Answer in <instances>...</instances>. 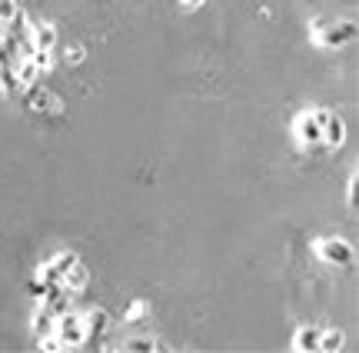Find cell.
Masks as SVG:
<instances>
[{
	"label": "cell",
	"mask_w": 359,
	"mask_h": 353,
	"mask_svg": "<svg viewBox=\"0 0 359 353\" xmlns=\"http://www.w3.org/2000/svg\"><path fill=\"white\" fill-rule=\"evenodd\" d=\"M293 134H296V143L303 147V150H323V127H319V120H316L313 107L310 110H299L296 120H293Z\"/></svg>",
	"instance_id": "cell-3"
},
{
	"label": "cell",
	"mask_w": 359,
	"mask_h": 353,
	"mask_svg": "<svg viewBox=\"0 0 359 353\" xmlns=\"http://www.w3.org/2000/svg\"><path fill=\"white\" fill-rule=\"evenodd\" d=\"M30 47L33 50H54L57 47V27L54 24H33L30 27Z\"/></svg>",
	"instance_id": "cell-10"
},
{
	"label": "cell",
	"mask_w": 359,
	"mask_h": 353,
	"mask_svg": "<svg viewBox=\"0 0 359 353\" xmlns=\"http://www.w3.org/2000/svg\"><path fill=\"white\" fill-rule=\"evenodd\" d=\"M356 200H359V170L349 173V207L356 210Z\"/></svg>",
	"instance_id": "cell-22"
},
{
	"label": "cell",
	"mask_w": 359,
	"mask_h": 353,
	"mask_svg": "<svg viewBox=\"0 0 359 353\" xmlns=\"http://www.w3.org/2000/svg\"><path fill=\"white\" fill-rule=\"evenodd\" d=\"M20 14V3L17 0H0V27H10Z\"/></svg>",
	"instance_id": "cell-18"
},
{
	"label": "cell",
	"mask_w": 359,
	"mask_h": 353,
	"mask_svg": "<svg viewBox=\"0 0 359 353\" xmlns=\"http://www.w3.org/2000/svg\"><path fill=\"white\" fill-rule=\"evenodd\" d=\"M319 343V327H299L293 334V350L296 353H313Z\"/></svg>",
	"instance_id": "cell-11"
},
{
	"label": "cell",
	"mask_w": 359,
	"mask_h": 353,
	"mask_svg": "<svg viewBox=\"0 0 359 353\" xmlns=\"http://www.w3.org/2000/svg\"><path fill=\"white\" fill-rule=\"evenodd\" d=\"M120 350L123 353H157V350H163V343H160V340L157 337H130V340H123V343H120Z\"/></svg>",
	"instance_id": "cell-14"
},
{
	"label": "cell",
	"mask_w": 359,
	"mask_h": 353,
	"mask_svg": "<svg viewBox=\"0 0 359 353\" xmlns=\"http://www.w3.org/2000/svg\"><path fill=\"white\" fill-rule=\"evenodd\" d=\"M310 31H313V44L316 47H329V50H336V47H346L353 37H356V24L353 20H336V24H323V20H313L310 24Z\"/></svg>",
	"instance_id": "cell-1"
},
{
	"label": "cell",
	"mask_w": 359,
	"mask_h": 353,
	"mask_svg": "<svg viewBox=\"0 0 359 353\" xmlns=\"http://www.w3.org/2000/svg\"><path fill=\"white\" fill-rule=\"evenodd\" d=\"M313 250H316V257L323 263H329V267H353V260H356L353 246L346 244L343 237H316Z\"/></svg>",
	"instance_id": "cell-2"
},
{
	"label": "cell",
	"mask_w": 359,
	"mask_h": 353,
	"mask_svg": "<svg viewBox=\"0 0 359 353\" xmlns=\"http://www.w3.org/2000/svg\"><path fill=\"white\" fill-rule=\"evenodd\" d=\"M87 283H90V270L80 260L70 263V267H67V274L60 276V287L70 293V297H74V293H83L87 290Z\"/></svg>",
	"instance_id": "cell-8"
},
{
	"label": "cell",
	"mask_w": 359,
	"mask_h": 353,
	"mask_svg": "<svg viewBox=\"0 0 359 353\" xmlns=\"http://www.w3.org/2000/svg\"><path fill=\"white\" fill-rule=\"evenodd\" d=\"M180 3H183V10H200L207 0H180Z\"/></svg>",
	"instance_id": "cell-24"
},
{
	"label": "cell",
	"mask_w": 359,
	"mask_h": 353,
	"mask_svg": "<svg viewBox=\"0 0 359 353\" xmlns=\"http://www.w3.org/2000/svg\"><path fill=\"white\" fill-rule=\"evenodd\" d=\"M47 290H50V283H44L40 276H33V280L27 283V293H30V300H33V304H44Z\"/></svg>",
	"instance_id": "cell-19"
},
{
	"label": "cell",
	"mask_w": 359,
	"mask_h": 353,
	"mask_svg": "<svg viewBox=\"0 0 359 353\" xmlns=\"http://www.w3.org/2000/svg\"><path fill=\"white\" fill-rule=\"evenodd\" d=\"M150 313V304L147 300H134V304H130V310H127V317H123V320L127 323H136L140 320V317H147Z\"/></svg>",
	"instance_id": "cell-20"
},
{
	"label": "cell",
	"mask_w": 359,
	"mask_h": 353,
	"mask_svg": "<svg viewBox=\"0 0 359 353\" xmlns=\"http://www.w3.org/2000/svg\"><path fill=\"white\" fill-rule=\"evenodd\" d=\"M343 330L340 327H329V330H323L319 327V343H316V350H323V353H336V350H343Z\"/></svg>",
	"instance_id": "cell-13"
},
{
	"label": "cell",
	"mask_w": 359,
	"mask_h": 353,
	"mask_svg": "<svg viewBox=\"0 0 359 353\" xmlns=\"http://www.w3.org/2000/svg\"><path fill=\"white\" fill-rule=\"evenodd\" d=\"M54 334L63 340L67 350H77L87 343V330H83V317H77L70 310H63L60 317H54Z\"/></svg>",
	"instance_id": "cell-4"
},
{
	"label": "cell",
	"mask_w": 359,
	"mask_h": 353,
	"mask_svg": "<svg viewBox=\"0 0 359 353\" xmlns=\"http://www.w3.org/2000/svg\"><path fill=\"white\" fill-rule=\"evenodd\" d=\"M77 260H80V257H77L74 250H63V253H57V257H50V260L37 270V276H40L44 283H60V276L67 274V267L77 263Z\"/></svg>",
	"instance_id": "cell-6"
},
{
	"label": "cell",
	"mask_w": 359,
	"mask_h": 353,
	"mask_svg": "<svg viewBox=\"0 0 359 353\" xmlns=\"http://www.w3.org/2000/svg\"><path fill=\"white\" fill-rule=\"evenodd\" d=\"M83 57H87L83 47H70V50H67V63H83Z\"/></svg>",
	"instance_id": "cell-23"
},
{
	"label": "cell",
	"mask_w": 359,
	"mask_h": 353,
	"mask_svg": "<svg viewBox=\"0 0 359 353\" xmlns=\"http://www.w3.org/2000/svg\"><path fill=\"white\" fill-rule=\"evenodd\" d=\"M24 107L30 113H63V100L47 87H40V84H30L27 93H24Z\"/></svg>",
	"instance_id": "cell-5"
},
{
	"label": "cell",
	"mask_w": 359,
	"mask_h": 353,
	"mask_svg": "<svg viewBox=\"0 0 359 353\" xmlns=\"http://www.w3.org/2000/svg\"><path fill=\"white\" fill-rule=\"evenodd\" d=\"M346 143V123L340 113L329 110V117L323 120V150H340Z\"/></svg>",
	"instance_id": "cell-7"
},
{
	"label": "cell",
	"mask_w": 359,
	"mask_h": 353,
	"mask_svg": "<svg viewBox=\"0 0 359 353\" xmlns=\"http://www.w3.org/2000/svg\"><path fill=\"white\" fill-rule=\"evenodd\" d=\"M20 61V40L14 33H0V67H14Z\"/></svg>",
	"instance_id": "cell-12"
},
{
	"label": "cell",
	"mask_w": 359,
	"mask_h": 353,
	"mask_svg": "<svg viewBox=\"0 0 359 353\" xmlns=\"http://www.w3.org/2000/svg\"><path fill=\"white\" fill-rule=\"evenodd\" d=\"M17 91H20V80H17V70H14V67H0V93L14 97Z\"/></svg>",
	"instance_id": "cell-17"
},
{
	"label": "cell",
	"mask_w": 359,
	"mask_h": 353,
	"mask_svg": "<svg viewBox=\"0 0 359 353\" xmlns=\"http://www.w3.org/2000/svg\"><path fill=\"white\" fill-rule=\"evenodd\" d=\"M83 330H87V340L104 337L106 330H110V313H106L104 307H93L87 317H83Z\"/></svg>",
	"instance_id": "cell-9"
},
{
	"label": "cell",
	"mask_w": 359,
	"mask_h": 353,
	"mask_svg": "<svg viewBox=\"0 0 359 353\" xmlns=\"http://www.w3.org/2000/svg\"><path fill=\"white\" fill-rule=\"evenodd\" d=\"M17 70V80H20V87H30V84H37V63H33V54H27V57H20V61L14 63Z\"/></svg>",
	"instance_id": "cell-15"
},
{
	"label": "cell",
	"mask_w": 359,
	"mask_h": 353,
	"mask_svg": "<svg viewBox=\"0 0 359 353\" xmlns=\"http://www.w3.org/2000/svg\"><path fill=\"white\" fill-rule=\"evenodd\" d=\"M47 334H54V313L44 307V304H37V313H33V337L40 340Z\"/></svg>",
	"instance_id": "cell-16"
},
{
	"label": "cell",
	"mask_w": 359,
	"mask_h": 353,
	"mask_svg": "<svg viewBox=\"0 0 359 353\" xmlns=\"http://www.w3.org/2000/svg\"><path fill=\"white\" fill-rule=\"evenodd\" d=\"M40 350H44V353H57V350H67V347H63V340H60L57 334H47V337H40Z\"/></svg>",
	"instance_id": "cell-21"
}]
</instances>
